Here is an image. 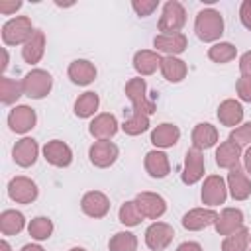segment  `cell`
<instances>
[{
	"mask_svg": "<svg viewBox=\"0 0 251 251\" xmlns=\"http://www.w3.org/2000/svg\"><path fill=\"white\" fill-rule=\"evenodd\" d=\"M35 122H37V114L29 106H16L8 114V126L14 133H27L29 129L35 127Z\"/></svg>",
	"mask_w": 251,
	"mask_h": 251,
	"instance_id": "obj_13",
	"label": "cell"
},
{
	"mask_svg": "<svg viewBox=\"0 0 251 251\" xmlns=\"http://www.w3.org/2000/svg\"><path fill=\"white\" fill-rule=\"evenodd\" d=\"M20 251H45L41 245H37V243H27V245H24Z\"/></svg>",
	"mask_w": 251,
	"mask_h": 251,
	"instance_id": "obj_47",
	"label": "cell"
},
{
	"mask_svg": "<svg viewBox=\"0 0 251 251\" xmlns=\"http://www.w3.org/2000/svg\"><path fill=\"white\" fill-rule=\"evenodd\" d=\"M241 159V147L235 145L229 137L226 141L220 143V147L216 149V165L222 169H233L239 165Z\"/></svg>",
	"mask_w": 251,
	"mask_h": 251,
	"instance_id": "obj_26",
	"label": "cell"
},
{
	"mask_svg": "<svg viewBox=\"0 0 251 251\" xmlns=\"http://www.w3.org/2000/svg\"><path fill=\"white\" fill-rule=\"evenodd\" d=\"M218 214L212 208H192L182 216V227L188 231H200L208 226H214Z\"/></svg>",
	"mask_w": 251,
	"mask_h": 251,
	"instance_id": "obj_16",
	"label": "cell"
},
{
	"mask_svg": "<svg viewBox=\"0 0 251 251\" xmlns=\"http://www.w3.org/2000/svg\"><path fill=\"white\" fill-rule=\"evenodd\" d=\"M218 120L222 126H227V127L239 126V122L243 120V106L233 98L224 100L218 106Z\"/></svg>",
	"mask_w": 251,
	"mask_h": 251,
	"instance_id": "obj_28",
	"label": "cell"
},
{
	"mask_svg": "<svg viewBox=\"0 0 251 251\" xmlns=\"http://www.w3.org/2000/svg\"><path fill=\"white\" fill-rule=\"evenodd\" d=\"M43 159L53 167H69L73 163V151L71 147L61 139H51L43 145Z\"/></svg>",
	"mask_w": 251,
	"mask_h": 251,
	"instance_id": "obj_12",
	"label": "cell"
},
{
	"mask_svg": "<svg viewBox=\"0 0 251 251\" xmlns=\"http://www.w3.org/2000/svg\"><path fill=\"white\" fill-rule=\"evenodd\" d=\"M135 204H137L141 216L149 218V220H159L167 212V202L157 192H139L135 196Z\"/></svg>",
	"mask_w": 251,
	"mask_h": 251,
	"instance_id": "obj_10",
	"label": "cell"
},
{
	"mask_svg": "<svg viewBox=\"0 0 251 251\" xmlns=\"http://www.w3.org/2000/svg\"><path fill=\"white\" fill-rule=\"evenodd\" d=\"M153 45L157 51L167 53V57H176L186 51L188 39L184 33H159L153 39Z\"/></svg>",
	"mask_w": 251,
	"mask_h": 251,
	"instance_id": "obj_17",
	"label": "cell"
},
{
	"mask_svg": "<svg viewBox=\"0 0 251 251\" xmlns=\"http://www.w3.org/2000/svg\"><path fill=\"white\" fill-rule=\"evenodd\" d=\"M27 231H29V235H31L33 239H37V241L49 239L51 233H53V222H51L49 218H45V216H37V218H33V220L29 222Z\"/></svg>",
	"mask_w": 251,
	"mask_h": 251,
	"instance_id": "obj_37",
	"label": "cell"
},
{
	"mask_svg": "<svg viewBox=\"0 0 251 251\" xmlns=\"http://www.w3.org/2000/svg\"><path fill=\"white\" fill-rule=\"evenodd\" d=\"M235 90H237V96L243 100V102H249L251 104V76H243L235 82Z\"/></svg>",
	"mask_w": 251,
	"mask_h": 251,
	"instance_id": "obj_41",
	"label": "cell"
},
{
	"mask_svg": "<svg viewBox=\"0 0 251 251\" xmlns=\"http://www.w3.org/2000/svg\"><path fill=\"white\" fill-rule=\"evenodd\" d=\"M0 251H12V247H10V243H8L6 239L0 241Z\"/></svg>",
	"mask_w": 251,
	"mask_h": 251,
	"instance_id": "obj_48",
	"label": "cell"
},
{
	"mask_svg": "<svg viewBox=\"0 0 251 251\" xmlns=\"http://www.w3.org/2000/svg\"><path fill=\"white\" fill-rule=\"evenodd\" d=\"M110 251H137V237L131 231H118L108 241Z\"/></svg>",
	"mask_w": 251,
	"mask_h": 251,
	"instance_id": "obj_35",
	"label": "cell"
},
{
	"mask_svg": "<svg viewBox=\"0 0 251 251\" xmlns=\"http://www.w3.org/2000/svg\"><path fill=\"white\" fill-rule=\"evenodd\" d=\"M161 61L163 57L157 51H149V49H141L133 55V69L137 71V75L141 76H149L153 75L157 69H161Z\"/></svg>",
	"mask_w": 251,
	"mask_h": 251,
	"instance_id": "obj_22",
	"label": "cell"
},
{
	"mask_svg": "<svg viewBox=\"0 0 251 251\" xmlns=\"http://www.w3.org/2000/svg\"><path fill=\"white\" fill-rule=\"evenodd\" d=\"M161 73H163V76L169 82H180L186 76L188 67L178 57H163V61H161Z\"/></svg>",
	"mask_w": 251,
	"mask_h": 251,
	"instance_id": "obj_29",
	"label": "cell"
},
{
	"mask_svg": "<svg viewBox=\"0 0 251 251\" xmlns=\"http://www.w3.org/2000/svg\"><path fill=\"white\" fill-rule=\"evenodd\" d=\"M37 155H39V145L31 137H22L20 141H16V145L12 149L14 163L20 165V167H24V169L25 167H31L37 161Z\"/></svg>",
	"mask_w": 251,
	"mask_h": 251,
	"instance_id": "obj_19",
	"label": "cell"
},
{
	"mask_svg": "<svg viewBox=\"0 0 251 251\" xmlns=\"http://www.w3.org/2000/svg\"><path fill=\"white\" fill-rule=\"evenodd\" d=\"M88 131L98 141H110L116 135V131H118V120H116L114 114L102 112V114L94 116V120L88 126Z\"/></svg>",
	"mask_w": 251,
	"mask_h": 251,
	"instance_id": "obj_15",
	"label": "cell"
},
{
	"mask_svg": "<svg viewBox=\"0 0 251 251\" xmlns=\"http://www.w3.org/2000/svg\"><path fill=\"white\" fill-rule=\"evenodd\" d=\"M204 169H206V163H204V153L190 147L186 151V157H184V169H182V182L184 184H196L202 176H204Z\"/></svg>",
	"mask_w": 251,
	"mask_h": 251,
	"instance_id": "obj_11",
	"label": "cell"
},
{
	"mask_svg": "<svg viewBox=\"0 0 251 251\" xmlns=\"http://www.w3.org/2000/svg\"><path fill=\"white\" fill-rule=\"evenodd\" d=\"M8 67V53H6V49H4V63H2V71Z\"/></svg>",
	"mask_w": 251,
	"mask_h": 251,
	"instance_id": "obj_49",
	"label": "cell"
},
{
	"mask_svg": "<svg viewBox=\"0 0 251 251\" xmlns=\"http://www.w3.org/2000/svg\"><path fill=\"white\" fill-rule=\"evenodd\" d=\"M239 20L245 29L251 31V0H243L239 6Z\"/></svg>",
	"mask_w": 251,
	"mask_h": 251,
	"instance_id": "obj_42",
	"label": "cell"
},
{
	"mask_svg": "<svg viewBox=\"0 0 251 251\" xmlns=\"http://www.w3.org/2000/svg\"><path fill=\"white\" fill-rule=\"evenodd\" d=\"M227 190L233 200H247L251 194V180L239 165L229 169L227 173Z\"/></svg>",
	"mask_w": 251,
	"mask_h": 251,
	"instance_id": "obj_18",
	"label": "cell"
},
{
	"mask_svg": "<svg viewBox=\"0 0 251 251\" xmlns=\"http://www.w3.org/2000/svg\"><path fill=\"white\" fill-rule=\"evenodd\" d=\"M118 155H120V149H118V145L112 143V141H94V143L90 145V149H88V159H90V163H92L94 167H98V169H108V167H112V165L116 163Z\"/></svg>",
	"mask_w": 251,
	"mask_h": 251,
	"instance_id": "obj_6",
	"label": "cell"
},
{
	"mask_svg": "<svg viewBox=\"0 0 251 251\" xmlns=\"http://www.w3.org/2000/svg\"><path fill=\"white\" fill-rule=\"evenodd\" d=\"M22 8V2L20 0H14V2H0V12L2 14H14L16 10Z\"/></svg>",
	"mask_w": 251,
	"mask_h": 251,
	"instance_id": "obj_44",
	"label": "cell"
},
{
	"mask_svg": "<svg viewBox=\"0 0 251 251\" xmlns=\"http://www.w3.org/2000/svg\"><path fill=\"white\" fill-rule=\"evenodd\" d=\"M249 229L243 226L239 227L237 231L226 235V239L222 241V251H247V245H249Z\"/></svg>",
	"mask_w": 251,
	"mask_h": 251,
	"instance_id": "obj_33",
	"label": "cell"
},
{
	"mask_svg": "<svg viewBox=\"0 0 251 251\" xmlns=\"http://www.w3.org/2000/svg\"><path fill=\"white\" fill-rule=\"evenodd\" d=\"M229 139H231L235 145H239V147H243V145H251V122H247V124L237 126L235 129H231Z\"/></svg>",
	"mask_w": 251,
	"mask_h": 251,
	"instance_id": "obj_39",
	"label": "cell"
},
{
	"mask_svg": "<svg viewBox=\"0 0 251 251\" xmlns=\"http://www.w3.org/2000/svg\"><path fill=\"white\" fill-rule=\"evenodd\" d=\"M69 251H86L84 247H73V249H69Z\"/></svg>",
	"mask_w": 251,
	"mask_h": 251,
	"instance_id": "obj_50",
	"label": "cell"
},
{
	"mask_svg": "<svg viewBox=\"0 0 251 251\" xmlns=\"http://www.w3.org/2000/svg\"><path fill=\"white\" fill-rule=\"evenodd\" d=\"M180 139V129L175 126V124H159L153 131H151V143L155 147H161V149H167V147H173L176 141Z\"/></svg>",
	"mask_w": 251,
	"mask_h": 251,
	"instance_id": "obj_27",
	"label": "cell"
},
{
	"mask_svg": "<svg viewBox=\"0 0 251 251\" xmlns=\"http://www.w3.org/2000/svg\"><path fill=\"white\" fill-rule=\"evenodd\" d=\"M126 96L129 98V102L133 106V112H139V114H145V116L155 114V102L147 98V84L141 76L127 80Z\"/></svg>",
	"mask_w": 251,
	"mask_h": 251,
	"instance_id": "obj_5",
	"label": "cell"
},
{
	"mask_svg": "<svg viewBox=\"0 0 251 251\" xmlns=\"http://www.w3.org/2000/svg\"><path fill=\"white\" fill-rule=\"evenodd\" d=\"M51 88H53V76L43 69H31L22 80V90L27 98L39 100L47 96Z\"/></svg>",
	"mask_w": 251,
	"mask_h": 251,
	"instance_id": "obj_4",
	"label": "cell"
},
{
	"mask_svg": "<svg viewBox=\"0 0 251 251\" xmlns=\"http://www.w3.org/2000/svg\"><path fill=\"white\" fill-rule=\"evenodd\" d=\"M194 31L198 35L200 41H218L224 33V18L218 10L214 8H206V10H200L196 14V20H194Z\"/></svg>",
	"mask_w": 251,
	"mask_h": 251,
	"instance_id": "obj_1",
	"label": "cell"
},
{
	"mask_svg": "<svg viewBox=\"0 0 251 251\" xmlns=\"http://www.w3.org/2000/svg\"><path fill=\"white\" fill-rule=\"evenodd\" d=\"M173 237H175V229L165 222H153L145 229V243L151 251H163L165 247H169Z\"/></svg>",
	"mask_w": 251,
	"mask_h": 251,
	"instance_id": "obj_8",
	"label": "cell"
},
{
	"mask_svg": "<svg viewBox=\"0 0 251 251\" xmlns=\"http://www.w3.org/2000/svg\"><path fill=\"white\" fill-rule=\"evenodd\" d=\"M122 129L127 135H139V133H143V131L149 129V116L139 114V112H133L129 118L124 120Z\"/></svg>",
	"mask_w": 251,
	"mask_h": 251,
	"instance_id": "obj_38",
	"label": "cell"
},
{
	"mask_svg": "<svg viewBox=\"0 0 251 251\" xmlns=\"http://www.w3.org/2000/svg\"><path fill=\"white\" fill-rule=\"evenodd\" d=\"M176 251H202V247L196 241H184V243H180L176 247Z\"/></svg>",
	"mask_w": 251,
	"mask_h": 251,
	"instance_id": "obj_45",
	"label": "cell"
},
{
	"mask_svg": "<svg viewBox=\"0 0 251 251\" xmlns=\"http://www.w3.org/2000/svg\"><path fill=\"white\" fill-rule=\"evenodd\" d=\"M131 8L135 10V14L139 18H147L159 8V0H133Z\"/></svg>",
	"mask_w": 251,
	"mask_h": 251,
	"instance_id": "obj_40",
	"label": "cell"
},
{
	"mask_svg": "<svg viewBox=\"0 0 251 251\" xmlns=\"http://www.w3.org/2000/svg\"><path fill=\"white\" fill-rule=\"evenodd\" d=\"M243 167H245L247 173H251V145L247 147V151H245V155H243Z\"/></svg>",
	"mask_w": 251,
	"mask_h": 251,
	"instance_id": "obj_46",
	"label": "cell"
},
{
	"mask_svg": "<svg viewBox=\"0 0 251 251\" xmlns=\"http://www.w3.org/2000/svg\"><path fill=\"white\" fill-rule=\"evenodd\" d=\"M37 184L27 176H14L8 182V196L16 204H31L37 198Z\"/></svg>",
	"mask_w": 251,
	"mask_h": 251,
	"instance_id": "obj_7",
	"label": "cell"
},
{
	"mask_svg": "<svg viewBox=\"0 0 251 251\" xmlns=\"http://www.w3.org/2000/svg\"><path fill=\"white\" fill-rule=\"evenodd\" d=\"M43 53H45V33L41 29H35L33 35L22 47V59L29 65H35L41 61Z\"/></svg>",
	"mask_w": 251,
	"mask_h": 251,
	"instance_id": "obj_24",
	"label": "cell"
},
{
	"mask_svg": "<svg viewBox=\"0 0 251 251\" xmlns=\"http://www.w3.org/2000/svg\"><path fill=\"white\" fill-rule=\"evenodd\" d=\"M143 165H145V171L149 173V176H153V178H165L171 171V163H169L167 153H163L159 149L149 151L143 159Z\"/></svg>",
	"mask_w": 251,
	"mask_h": 251,
	"instance_id": "obj_23",
	"label": "cell"
},
{
	"mask_svg": "<svg viewBox=\"0 0 251 251\" xmlns=\"http://www.w3.org/2000/svg\"><path fill=\"white\" fill-rule=\"evenodd\" d=\"M22 94H24L22 82L12 80V78H8V76H2V78H0V100H2L4 106L14 104Z\"/></svg>",
	"mask_w": 251,
	"mask_h": 251,
	"instance_id": "obj_34",
	"label": "cell"
},
{
	"mask_svg": "<svg viewBox=\"0 0 251 251\" xmlns=\"http://www.w3.org/2000/svg\"><path fill=\"white\" fill-rule=\"evenodd\" d=\"M184 24H186L184 6L176 0H169L163 6V12H161V18H159V24H157L159 31L161 33H180Z\"/></svg>",
	"mask_w": 251,
	"mask_h": 251,
	"instance_id": "obj_3",
	"label": "cell"
},
{
	"mask_svg": "<svg viewBox=\"0 0 251 251\" xmlns=\"http://www.w3.org/2000/svg\"><path fill=\"white\" fill-rule=\"evenodd\" d=\"M200 196H202V202L206 206H220V204H224L226 198H227V186H226L224 178L220 175L206 176V180L202 184Z\"/></svg>",
	"mask_w": 251,
	"mask_h": 251,
	"instance_id": "obj_9",
	"label": "cell"
},
{
	"mask_svg": "<svg viewBox=\"0 0 251 251\" xmlns=\"http://www.w3.org/2000/svg\"><path fill=\"white\" fill-rule=\"evenodd\" d=\"M25 226V218L22 212L18 210H4L0 214V231L4 235H16L24 229Z\"/></svg>",
	"mask_w": 251,
	"mask_h": 251,
	"instance_id": "obj_30",
	"label": "cell"
},
{
	"mask_svg": "<svg viewBox=\"0 0 251 251\" xmlns=\"http://www.w3.org/2000/svg\"><path fill=\"white\" fill-rule=\"evenodd\" d=\"M118 218H120V222H122L124 226H127V227H135V226H139L141 220H143V216H141V212H139L135 200H127V202H124V204L120 206Z\"/></svg>",
	"mask_w": 251,
	"mask_h": 251,
	"instance_id": "obj_36",
	"label": "cell"
},
{
	"mask_svg": "<svg viewBox=\"0 0 251 251\" xmlns=\"http://www.w3.org/2000/svg\"><path fill=\"white\" fill-rule=\"evenodd\" d=\"M218 235H229L243 227V212L239 208H224L218 214V220L214 224Z\"/></svg>",
	"mask_w": 251,
	"mask_h": 251,
	"instance_id": "obj_20",
	"label": "cell"
},
{
	"mask_svg": "<svg viewBox=\"0 0 251 251\" xmlns=\"http://www.w3.org/2000/svg\"><path fill=\"white\" fill-rule=\"evenodd\" d=\"M33 25L27 16H16L2 25V41L6 45H24L33 35Z\"/></svg>",
	"mask_w": 251,
	"mask_h": 251,
	"instance_id": "obj_2",
	"label": "cell"
},
{
	"mask_svg": "<svg viewBox=\"0 0 251 251\" xmlns=\"http://www.w3.org/2000/svg\"><path fill=\"white\" fill-rule=\"evenodd\" d=\"M235 55H237V47H235L233 43H229V41L214 43V45L208 49V57H210V61L220 63V65L233 61V59H235Z\"/></svg>",
	"mask_w": 251,
	"mask_h": 251,
	"instance_id": "obj_32",
	"label": "cell"
},
{
	"mask_svg": "<svg viewBox=\"0 0 251 251\" xmlns=\"http://www.w3.org/2000/svg\"><path fill=\"white\" fill-rule=\"evenodd\" d=\"M67 75H69L71 82H75L78 86H86L96 78V67L86 59H76L69 65Z\"/></svg>",
	"mask_w": 251,
	"mask_h": 251,
	"instance_id": "obj_21",
	"label": "cell"
},
{
	"mask_svg": "<svg viewBox=\"0 0 251 251\" xmlns=\"http://www.w3.org/2000/svg\"><path fill=\"white\" fill-rule=\"evenodd\" d=\"M190 139H192V147H194V149H198V151L210 149V147H214L216 141H218V129H216L212 124H208V122L196 124L194 129H192Z\"/></svg>",
	"mask_w": 251,
	"mask_h": 251,
	"instance_id": "obj_25",
	"label": "cell"
},
{
	"mask_svg": "<svg viewBox=\"0 0 251 251\" xmlns=\"http://www.w3.org/2000/svg\"><path fill=\"white\" fill-rule=\"evenodd\" d=\"M98 104H100V98H98L96 92H92V90L82 92L75 100V116H78V118H90L98 110Z\"/></svg>",
	"mask_w": 251,
	"mask_h": 251,
	"instance_id": "obj_31",
	"label": "cell"
},
{
	"mask_svg": "<svg viewBox=\"0 0 251 251\" xmlns=\"http://www.w3.org/2000/svg\"><path fill=\"white\" fill-rule=\"evenodd\" d=\"M80 208L86 216L98 220L110 212V198L100 190H88L80 200Z\"/></svg>",
	"mask_w": 251,
	"mask_h": 251,
	"instance_id": "obj_14",
	"label": "cell"
},
{
	"mask_svg": "<svg viewBox=\"0 0 251 251\" xmlns=\"http://www.w3.org/2000/svg\"><path fill=\"white\" fill-rule=\"evenodd\" d=\"M239 71L243 76H251V51L243 53L239 59Z\"/></svg>",
	"mask_w": 251,
	"mask_h": 251,
	"instance_id": "obj_43",
	"label": "cell"
}]
</instances>
